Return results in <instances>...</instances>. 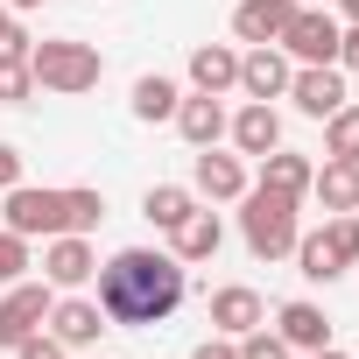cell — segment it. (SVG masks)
I'll use <instances>...</instances> for the list:
<instances>
[{
  "mask_svg": "<svg viewBox=\"0 0 359 359\" xmlns=\"http://www.w3.org/2000/svg\"><path fill=\"white\" fill-rule=\"evenodd\" d=\"M338 15H345V22H359V0H338Z\"/></svg>",
  "mask_w": 359,
  "mask_h": 359,
  "instance_id": "33",
  "label": "cell"
},
{
  "mask_svg": "<svg viewBox=\"0 0 359 359\" xmlns=\"http://www.w3.org/2000/svg\"><path fill=\"white\" fill-rule=\"evenodd\" d=\"M310 176H317L310 155H289V148H268V155H261V184L282 191V198H296V205L310 198Z\"/></svg>",
  "mask_w": 359,
  "mask_h": 359,
  "instance_id": "20",
  "label": "cell"
},
{
  "mask_svg": "<svg viewBox=\"0 0 359 359\" xmlns=\"http://www.w3.org/2000/svg\"><path fill=\"white\" fill-rule=\"evenodd\" d=\"M289 254H296V275H303V282H338V275H345V261L331 254L324 226H317V233H296V247H289Z\"/></svg>",
  "mask_w": 359,
  "mask_h": 359,
  "instance_id": "22",
  "label": "cell"
},
{
  "mask_svg": "<svg viewBox=\"0 0 359 359\" xmlns=\"http://www.w3.org/2000/svg\"><path fill=\"white\" fill-rule=\"evenodd\" d=\"M296 8H303V0H240V8H233V36H240L247 50H254V43H275Z\"/></svg>",
  "mask_w": 359,
  "mask_h": 359,
  "instance_id": "16",
  "label": "cell"
},
{
  "mask_svg": "<svg viewBox=\"0 0 359 359\" xmlns=\"http://www.w3.org/2000/svg\"><path fill=\"white\" fill-rule=\"evenodd\" d=\"M310 359H345V352H338V345H324V352H310Z\"/></svg>",
  "mask_w": 359,
  "mask_h": 359,
  "instance_id": "35",
  "label": "cell"
},
{
  "mask_svg": "<svg viewBox=\"0 0 359 359\" xmlns=\"http://www.w3.org/2000/svg\"><path fill=\"white\" fill-rule=\"evenodd\" d=\"M184 289H191V268L176 254H155V247H120L99 268V310H106V324H127V331L162 324L184 303Z\"/></svg>",
  "mask_w": 359,
  "mask_h": 359,
  "instance_id": "1",
  "label": "cell"
},
{
  "mask_svg": "<svg viewBox=\"0 0 359 359\" xmlns=\"http://www.w3.org/2000/svg\"><path fill=\"white\" fill-rule=\"evenodd\" d=\"M226 106L212 99V92H191V99H176V134H184L191 148H219L226 141Z\"/></svg>",
  "mask_w": 359,
  "mask_h": 359,
  "instance_id": "12",
  "label": "cell"
},
{
  "mask_svg": "<svg viewBox=\"0 0 359 359\" xmlns=\"http://www.w3.org/2000/svg\"><path fill=\"white\" fill-rule=\"evenodd\" d=\"M22 8H43V0H8V15H22Z\"/></svg>",
  "mask_w": 359,
  "mask_h": 359,
  "instance_id": "34",
  "label": "cell"
},
{
  "mask_svg": "<svg viewBox=\"0 0 359 359\" xmlns=\"http://www.w3.org/2000/svg\"><path fill=\"white\" fill-rule=\"evenodd\" d=\"M310 191H317V205L338 219V212H359V162H331L324 155V169L310 176Z\"/></svg>",
  "mask_w": 359,
  "mask_h": 359,
  "instance_id": "19",
  "label": "cell"
},
{
  "mask_svg": "<svg viewBox=\"0 0 359 359\" xmlns=\"http://www.w3.org/2000/svg\"><path fill=\"white\" fill-rule=\"evenodd\" d=\"M338 71H359V22L338 29Z\"/></svg>",
  "mask_w": 359,
  "mask_h": 359,
  "instance_id": "31",
  "label": "cell"
},
{
  "mask_svg": "<svg viewBox=\"0 0 359 359\" xmlns=\"http://www.w3.org/2000/svg\"><path fill=\"white\" fill-rule=\"evenodd\" d=\"M15 184H22V148L0 141V191H15Z\"/></svg>",
  "mask_w": 359,
  "mask_h": 359,
  "instance_id": "30",
  "label": "cell"
},
{
  "mask_svg": "<svg viewBox=\"0 0 359 359\" xmlns=\"http://www.w3.org/2000/svg\"><path fill=\"white\" fill-rule=\"evenodd\" d=\"M29 99H36L29 57H0V106H29Z\"/></svg>",
  "mask_w": 359,
  "mask_h": 359,
  "instance_id": "25",
  "label": "cell"
},
{
  "mask_svg": "<svg viewBox=\"0 0 359 359\" xmlns=\"http://www.w3.org/2000/svg\"><path fill=\"white\" fill-rule=\"evenodd\" d=\"M169 240H176V247H169L176 261H184V268H198V261H212V254L226 247V226H219V212H191L184 226L169 233Z\"/></svg>",
  "mask_w": 359,
  "mask_h": 359,
  "instance_id": "18",
  "label": "cell"
},
{
  "mask_svg": "<svg viewBox=\"0 0 359 359\" xmlns=\"http://www.w3.org/2000/svg\"><path fill=\"white\" fill-rule=\"evenodd\" d=\"M43 317H50V289L22 275L8 296H0V352H15L29 331H43Z\"/></svg>",
  "mask_w": 359,
  "mask_h": 359,
  "instance_id": "6",
  "label": "cell"
},
{
  "mask_svg": "<svg viewBox=\"0 0 359 359\" xmlns=\"http://www.w3.org/2000/svg\"><path fill=\"white\" fill-rule=\"evenodd\" d=\"M254 324H268V303H261L247 282H233V289H212V331H226V338H247Z\"/></svg>",
  "mask_w": 359,
  "mask_h": 359,
  "instance_id": "14",
  "label": "cell"
},
{
  "mask_svg": "<svg viewBox=\"0 0 359 359\" xmlns=\"http://www.w3.org/2000/svg\"><path fill=\"white\" fill-rule=\"evenodd\" d=\"M191 191L212 198V205H240V198H247V162H240V155H219V148H198Z\"/></svg>",
  "mask_w": 359,
  "mask_h": 359,
  "instance_id": "8",
  "label": "cell"
},
{
  "mask_svg": "<svg viewBox=\"0 0 359 359\" xmlns=\"http://www.w3.org/2000/svg\"><path fill=\"white\" fill-rule=\"evenodd\" d=\"M324 240H331V254H338V261H345V268H352V261H359V219H352V212H338V219H331V226H324Z\"/></svg>",
  "mask_w": 359,
  "mask_h": 359,
  "instance_id": "27",
  "label": "cell"
},
{
  "mask_svg": "<svg viewBox=\"0 0 359 359\" xmlns=\"http://www.w3.org/2000/svg\"><path fill=\"white\" fill-rule=\"evenodd\" d=\"M0 219L22 240H57V233H92L106 219V198L92 184H64V191H36V184H15L0 198Z\"/></svg>",
  "mask_w": 359,
  "mask_h": 359,
  "instance_id": "2",
  "label": "cell"
},
{
  "mask_svg": "<svg viewBox=\"0 0 359 359\" xmlns=\"http://www.w3.org/2000/svg\"><path fill=\"white\" fill-rule=\"evenodd\" d=\"M191 359H240V338H226V331H219V338H205Z\"/></svg>",
  "mask_w": 359,
  "mask_h": 359,
  "instance_id": "32",
  "label": "cell"
},
{
  "mask_svg": "<svg viewBox=\"0 0 359 359\" xmlns=\"http://www.w3.org/2000/svg\"><path fill=\"white\" fill-rule=\"evenodd\" d=\"M275 50H282L289 64H338V15H324V8H296L289 29L275 36Z\"/></svg>",
  "mask_w": 359,
  "mask_h": 359,
  "instance_id": "5",
  "label": "cell"
},
{
  "mask_svg": "<svg viewBox=\"0 0 359 359\" xmlns=\"http://www.w3.org/2000/svg\"><path fill=\"white\" fill-rule=\"evenodd\" d=\"M43 275H50L57 289H85V282L99 275V254H92V240H85V233H57V240L43 247Z\"/></svg>",
  "mask_w": 359,
  "mask_h": 359,
  "instance_id": "9",
  "label": "cell"
},
{
  "mask_svg": "<svg viewBox=\"0 0 359 359\" xmlns=\"http://www.w3.org/2000/svg\"><path fill=\"white\" fill-rule=\"evenodd\" d=\"M240 233H247V254L254 261H282L289 247H296V198H282V191H268V184H247V198H240Z\"/></svg>",
  "mask_w": 359,
  "mask_h": 359,
  "instance_id": "4",
  "label": "cell"
},
{
  "mask_svg": "<svg viewBox=\"0 0 359 359\" xmlns=\"http://www.w3.org/2000/svg\"><path fill=\"white\" fill-rule=\"evenodd\" d=\"M50 338L64 345V352H85V345H99V331H106V310L99 303H85V296H64V303H50Z\"/></svg>",
  "mask_w": 359,
  "mask_h": 359,
  "instance_id": "10",
  "label": "cell"
},
{
  "mask_svg": "<svg viewBox=\"0 0 359 359\" xmlns=\"http://www.w3.org/2000/svg\"><path fill=\"white\" fill-rule=\"evenodd\" d=\"M15 359H64V345H57L50 331H29V338L15 345Z\"/></svg>",
  "mask_w": 359,
  "mask_h": 359,
  "instance_id": "29",
  "label": "cell"
},
{
  "mask_svg": "<svg viewBox=\"0 0 359 359\" xmlns=\"http://www.w3.org/2000/svg\"><path fill=\"white\" fill-rule=\"evenodd\" d=\"M226 134H233V148H240V155H268V148H282V113H275V106H261V99H247V106L226 120Z\"/></svg>",
  "mask_w": 359,
  "mask_h": 359,
  "instance_id": "13",
  "label": "cell"
},
{
  "mask_svg": "<svg viewBox=\"0 0 359 359\" xmlns=\"http://www.w3.org/2000/svg\"><path fill=\"white\" fill-rule=\"evenodd\" d=\"M8 22H15V15H8V0H0V29H8Z\"/></svg>",
  "mask_w": 359,
  "mask_h": 359,
  "instance_id": "36",
  "label": "cell"
},
{
  "mask_svg": "<svg viewBox=\"0 0 359 359\" xmlns=\"http://www.w3.org/2000/svg\"><path fill=\"white\" fill-rule=\"evenodd\" d=\"M176 78H162V71H148V78H134V120H176Z\"/></svg>",
  "mask_w": 359,
  "mask_h": 359,
  "instance_id": "23",
  "label": "cell"
},
{
  "mask_svg": "<svg viewBox=\"0 0 359 359\" xmlns=\"http://www.w3.org/2000/svg\"><path fill=\"white\" fill-rule=\"evenodd\" d=\"M303 8H324V0H303Z\"/></svg>",
  "mask_w": 359,
  "mask_h": 359,
  "instance_id": "37",
  "label": "cell"
},
{
  "mask_svg": "<svg viewBox=\"0 0 359 359\" xmlns=\"http://www.w3.org/2000/svg\"><path fill=\"white\" fill-rule=\"evenodd\" d=\"M240 359H289V345H282V331H268V324H254V331L240 338Z\"/></svg>",
  "mask_w": 359,
  "mask_h": 359,
  "instance_id": "28",
  "label": "cell"
},
{
  "mask_svg": "<svg viewBox=\"0 0 359 359\" xmlns=\"http://www.w3.org/2000/svg\"><path fill=\"white\" fill-rule=\"evenodd\" d=\"M29 78L36 92H57V99H78L106 78V57L78 36H50V43H29Z\"/></svg>",
  "mask_w": 359,
  "mask_h": 359,
  "instance_id": "3",
  "label": "cell"
},
{
  "mask_svg": "<svg viewBox=\"0 0 359 359\" xmlns=\"http://www.w3.org/2000/svg\"><path fill=\"white\" fill-rule=\"evenodd\" d=\"M191 212H198V191H191V184H155V191L141 198V219H148L155 233H176Z\"/></svg>",
  "mask_w": 359,
  "mask_h": 359,
  "instance_id": "21",
  "label": "cell"
},
{
  "mask_svg": "<svg viewBox=\"0 0 359 359\" xmlns=\"http://www.w3.org/2000/svg\"><path fill=\"white\" fill-rule=\"evenodd\" d=\"M191 85L212 92V99L240 92V50H226V43H198V50H191Z\"/></svg>",
  "mask_w": 359,
  "mask_h": 359,
  "instance_id": "17",
  "label": "cell"
},
{
  "mask_svg": "<svg viewBox=\"0 0 359 359\" xmlns=\"http://www.w3.org/2000/svg\"><path fill=\"white\" fill-rule=\"evenodd\" d=\"M282 99H296V113H310V120H331V113L345 106V71H338V64H303Z\"/></svg>",
  "mask_w": 359,
  "mask_h": 359,
  "instance_id": "7",
  "label": "cell"
},
{
  "mask_svg": "<svg viewBox=\"0 0 359 359\" xmlns=\"http://www.w3.org/2000/svg\"><path fill=\"white\" fill-rule=\"evenodd\" d=\"M289 78H296V71H289V57H282L275 43H254V50L240 57V92H247V99H261V106H268V99H282V92H289Z\"/></svg>",
  "mask_w": 359,
  "mask_h": 359,
  "instance_id": "11",
  "label": "cell"
},
{
  "mask_svg": "<svg viewBox=\"0 0 359 359\" xmlns=\"http://www.w3.org/2000/svg\"><path fill=\"white\" fill-rule=\"evenodd\" d=\"M275 331H282L289 352H324V345H331V317H324L317 303H303V296L275 310Z\"/></svg>",
  "mask_w": 359,
  "mask_h": 359,
  "instance_id": "15",
  "label": "cell"
},
{
  "mask_svg": "<svg viewBox=\"0 0 359 359\" xmlns=\"http://www.w3.org/2000/svg\"><path fill=\"white\" fill-rule=\"evenodd\" d=\"M324 155L331 162H359V106H338L324 120Z\"/></svg>",
  "mask_w": 359,
  "mask_h": 359,
  "instance_id": "24",
  "label": "cell"
},
{
  "mask_svg": "<svg viewBox=\"0 0 359 359\" xmlns=\"http://www.w3.org/2000/svg\"><path fill=\"white\" fill-rule=\"evenodd\" d=\"M29 268H36V261H29V240L0 226V289H15V282H22Z\"/></svg>",
  "mask_w": 359,
  "mask_h": 359,
  "instance_id": "26",
  "label": "cell"
}]
</instances>
